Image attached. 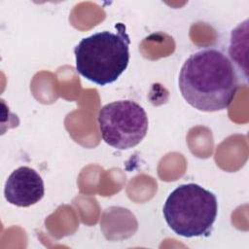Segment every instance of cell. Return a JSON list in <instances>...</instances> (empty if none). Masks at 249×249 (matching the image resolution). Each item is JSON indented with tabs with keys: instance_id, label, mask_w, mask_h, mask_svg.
Wrapping results in <instances>:
<instances>
[{
	"instance_id": "cell-1",
	"label": "cell",
	"mask_w": 249,
	"mask_h": 249,
	"mask_svg": "<svg viewBox=\"0 0 249 249\" xmlns=\"http://www.w3.org/2000/svg\"><path fill=\"white\" fill-rule=\"evenodd\" d=\"M240 77L228 55L215 48L191 54L182 65L178 87L183 98L202 112L227 109L239 89Z\"/></svg>"
},
{
	"instance_id": "cell-2",
	"label": "cell",
	"mask_w": 249,
	"mask_h": 249,
	"mask_svg": "<svg viewBox=\"0 0 249 249\" xmlns=\"http://www.w3.org/2000/svg\"><path fill=\"white\" fill-rule=\"evenodd\" d=\"M116 28L83 38L74 49L77 72L98 86L117 81L129 63V36L123 23Z\"/></svg>"
},
{
	"instance_id": "cell-3",
	"label": "cell",
	"mask_w": 249,
	"mask_h": 249,
	"mask_svg": "<svg viewBox=\"0 0 249 249\" xmlns=\"http://www.w3.org/2000/svg\"><path fill=\"white\" fill-rule=\"evenodd\" d=\"M163 217L168 227L183 237L208 236L218 213L216 196L203 187L188 183L178 186L167 196Z\"/></svg>"
},
{
	"instance_id": "cell-4",
	"label": "cell",
	"mask_w": 249,
	"mask_h": 249,
	"mask_svg": "<svg viewBox=\"0 0 249 249\" xmlns=\"http://www.w3.org/2000/svg\"><path fill=\"white\" fill-rule=\"evenodd\" d=\"M97 122L104 142L118 150L137 146L149 127L146 111L132 100H118L104 105L98 112Z\"/></svg>"
},
{
	"instance_id": "cell-5",
	"label": "cell",
	"mask_w": 249,
	"mask_h": 249,
	"mask_svg": "<svg viewBox=\"0 0 249 249\" xmlns=\"http://www.w3.org/2000/svg\"><path fill=\"white\" fill-rule=\"evenodd\" d=\"M45 195V185L39 173L28 166L15 169L4 187L6 200L18 207H29L39 202Z\"/></svg>"
},
{
	"instance_id": "cell-6",
	"label": "cell",
	"mask_w": 249,
	"mask_h": 249,
	"mask_svg": "<svg viewBox=\"0 0 249 249\" xmlns=\"http://www.w3.org/2000/svg\"><path fill=\"white\" fill-rule=\"evenodd\" d=\"M248 19H246L244 22L237 25L231 34V40H230V46H229V58L231 61V63L234 65L239 77L247 81V60L246 55L247 53L242 52L241 49V43L245 37H247V32L243 35V32L248 28Z\"/></svg>"
}]
</instances>
